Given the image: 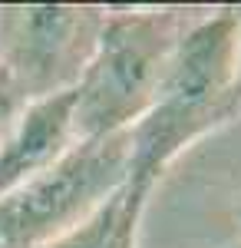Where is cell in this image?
<instances>
[{
	"mask_svg": "<svg viewBox=\"0 0 241 248\" xmlns=\"http://www.w3.org/2000/svg\"><path fill=\"white\" fill-rule=\"evenodd\" d=\"M238 23L231 7H208L185 33L149 113L129 129V182L155 189L162 172L202 136L238 116Z\"/></svg>",
	"mask_w": 241,
	"mask_h": 248,
	"instance_id": "1",
	"label": "cell"
},
{
	"mask_svg": "<svg viewBox=\"0 0 241 248\" xmlns=\"http://www.w3.org/2000/svg\"><path fill=\"white\" fill-rule=\"evenodd\" d=\"M208 7H106L90 66L73 90V136L132 129L155 103L179 43Z\"/></svg>",
	"mask_w": 241,
	"mask_h": 248,
	"instance_id": "2",
	"label": "cell"
},
{
	"mask_svg": "<svg viewBox=\"0 0 241 248\" xmlns=\"http://www.w3.org/2000/svg\"><path fill=\"white\" fill-rule=\"evenodd\" d=\"M129 129L73 139L60 159L0 202V242L7 248H37L76 229L129 182Z\"/></svg>",
	"mask_w": 241,
	"mask_h": 248,
	"instance_id": "3",
	"label": "cell"
},
{
	"mask_svg": "<svg viewBox=\"0 0 241 248\" xmlns=\"http://www.w3.org/2000/svg\"><path fill=\"white\" fill-rule=\"evenodd\" d=\"M103 17L96 3H0V70L30 103L73 93Z\"/></svg>",
	"mask_w": 241,
	"mask_h": 248,
	"instance_id": "4",
	"label": "cell"
},
{
	"mask_svg": "<svg viewBox=\"0 0 241 248\" xmlns=\"http://www.w3.org/2000/svg\"><path fill=\"white\" fill-rule=\"evenodd\" d=\"M73 139V93L30 103L17 129L0 142V202L60 159Z\"/></svg>",
	"mask_w": 241,
	"mask_h": 248,
	"instance_id": "5",
	"label": "cell"
},
{
	"mask_svg": "<svg viewBox=\"0 0 241 248\" xmlns=\"http://www.w3.org/2000/svg\"><path fill=\"white\" fill-rule=\"evenodd\" d=\"M149 195L152 189L126 182L86 222L37 248H139V225H142Z\"/></svg>",
	"mask_w": 241,
	"mask_h": 248,
	"instance_id": "6",
	"label": "cell"
},
{
	"mask_svg": "<svg viewBox=\"0 0 241 248\" xmlns=\"http://www.w3.org/2000/svg\"><path fill=\"white\" fill-rule=\"evenodd\" d=\"M30 109V99L17 90V83L0 70V142L17 129L23 113Z\"/></svg>",
	"mask_w": 241,
	"mask_h": 248,
	"instance_id": "7",
	"label": "cell"
},
{
	"mask_svg": "<svg viewBox=\"0 0 241 248\" xmlns=\"http://www.w3.org/2000/svg\"><path fill=\"white\" fill-rule=\"evenodd\" d=\"M235 10V23H238V70H235V99H238L241 109V7H231Z\"/></svg>",
	"mask_w": 241,
	"mask_h": 248,
	"instance_id": "8",
	"label": "cell"
},
{
	"mask_svg": "<svg viewBox=\"0 0 241 248\" xmlns=\"http://www.w3.org/2000/svg\"><path fill=\"white\" fill-rule=\"evenodd\" d=\"M222 248H241V232H238V235H235V238H231V242H225Z\"/></svg>",
	"mask_w": 241,
	"mask_h": 248,
	"instance_id": "9",
	"label": "cell"
},
{
	"mask_svg": "<svg viewBox=\"0 0 241 248\" xmlns=\"http://www.w3.org/2000/svg\"><path fill=\"white\" fill-rule=\"evenodd\" d=\"M0 248H7V245H3V242H0Z\"/></svg>",
	"mask_w": 241,
	"mask_h": 248,
	"instance_id": "10",
	"label": "cell"
}]
</instances>
